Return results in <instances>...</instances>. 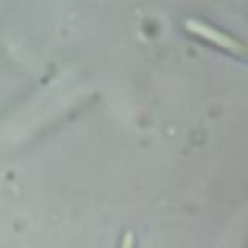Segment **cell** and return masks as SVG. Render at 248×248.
Segmentation results:
<instances>
[{
    "instance_id": "7a4b0ae2",
    "label": "cell",
    "mask_w": 248,
    "mask_h": 248,
    "mask_svg": "<svg viewBox=\"0 0 248 248\" xmlns=\"http://www.w3.org/2000/svg\"><path fill=\"white\" fill-rule=\"evenodd\" d=\"M122 248H130V236H128V242H126V246H122Z\"/></svg>"
},
{
    "instance_id": "6da1fadb",
    "label": "cell",
    "mask_w": 248,
    "mask_h": 248,
    "mask_svg": "<svg viewBox=\"0 0 248 248\" xmlns=\"http://www.w3.org/2000/svg\"><path fill=\"white\" fill-rule=\"evenodd\" d=\"M182 29L186 35H190L194 41L205 45V46H211L215 50H221L229 56H234L238 60H246L248 62V46L234 39L232 35L225 33L223 29L211 25V23H205V21H200V19H184L182 21Z\"/></svg>"
}]
</instances>
